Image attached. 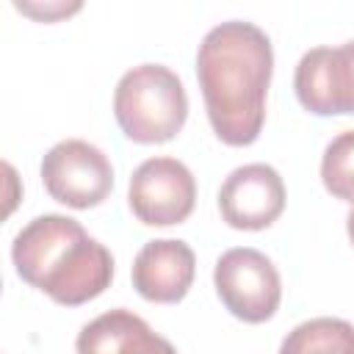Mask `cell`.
I'll return each instance as SVG.
<instances>
[{
  "mask_svg": "<svg viewBox=\"0 0 354 354\" xmlns=\"http://www.w3.org/2000/svg\"><path fill=\"white\" fill-rule=\"evenodd\" d=\"M77 354H177L174 346L149 329L133 310H108L88 321L75 340Z\"/></svg>",
  "mask_w": 354,
  "mask_h": 354,
  "instance_id": "cell-10",
  "label": "cell"
},
{
  "mask_svg": "<svg viewBox=\"0 0 354 354\" xmlns=\"http://www.w3.org/2000/svg\"><path fill=\"white\" fill-rule=\"evenodd\" d=\"M221 218L235 230H266L285 210V183L268 163H246L227 174L218 188Z\"/></svg>",
  "mask_w": 354,
  "mask_h": 354,
  "instance_id": "cell-8",
  "label": "cell"
},
{
  "mask_svg": "<svg viewBox=\"0 0 354 354\" xmlns=\"http://www.w3.org/2000/svg\"><path fill=\"white\" fill-rule=\"evenodd\" d=\"M113 116L124 138L136 144L171 141L188 119L185 86L163 64L133 66L116 83Z\"/></svg>",
  "mask_w": 354,
  "mask_h": 354,
  "instance_id": "cell-3",
  "label": "cell"
},
{
  "mask_svg": "<svg viewBox=\"0 0 354 354\" xmlns=\"http://www.w3.org/2000/svg\"><path fill=\"white\" fill-rule=\"evenodd\" d=\"M41 183L47 194L75 210L97 207L113 188V166L105 152L83 138H66L41 158Z\"/></svg>",
  "mask_w": 354,
  "mask_h": 354,
  "instance_id": "cell-5",
  "label": "cell"
},
{
  "mask_svg": "<svg viewBox=\"0 0 354 354\" xmlns=\"http://www.w3.org/2000/svg\"><path fill=\"white\" fill-rule=\"evenodd\" d=\"M196 274V254L180 238H155L144 243L133 260V288L155 304L185 299Z\"/></svg>",
  "mask_w": 354,
  "mask_h": 354,
  "instance_id": "cell-9",
  "label": "cell"
},
{
  "mask_svg": "<svg viewBox=\"0 0 354 354\" xmlns=\"http://www.w3.org/2000/svg\"><path fill=\"white\" fill-rule=\"evenodd\" d=\"M271 72V39L257 25L230 19L205 33L196 50V80L210 127L224 144L249 147L257 141Z\"/></svg>",
  "mask_w": 354,
  "mask_h": 354,
  "instance_id": "cell-1",
  "label": "cell"
},
{
  "mask_svg": "<svg viewBox=\"0 0 354 354\" xmlns=\"http://www.w3.org/2000/svg\"><path fill=\"white\" fill-rule=\"evenodd\" d=\"M127 202L141 224L171 227L191 216L196 180L177 158H147L130 177Z\"/></svg>",
  "mask_w": 354,
  "mask_h": 354,
  "instance_id": "cell-6",
  "label": "cell"
},
{
  "mask_svg": "<svg viewBox=\"0 0 354 354\" xmlns=\"http://www.w3.org/2000/svg\"><path fill=\"white\" fill-rule=\"evenodd\" d=\"M279 354H354V324L329 315L301 321L282 337Z\"/></svg>",
  "mask_w": 354,
  "mask_h": 354,
  "instance_id": "cell-11",
  "label": "cell"
},
{
  "mask_svg": "<svg viewBox=\"0 0 354 354\" xmlns=\"http://www.w3.org/2000/svg\"><path fill=\"white\" fill-rule=\"evenodd\" d=\"M324 188L348 205H354V130L335 136L321 158Z\"/></svg>",
  "mask_w": 354,
  "mask_h": 354,
  "instance_id": "cell-12",
  "label": "cell"
},
{
  "mask_svg": "<svg viewBox=\"0 0 354 354\" xmlns=\"http://www.w3.org/2000/svg\"><path fill=\"white\" fill-rule=\"evenodd\" d=\"M293 88L301 108L315 116L354 113V41L307 50L296 64Z\"/></svg>",
  "mask_w": 354,
  "mask_h": 354,
  "instance_id": "cell-7",
  "label": "cell"
},
{
  "mask_svg": "<svg viewBox=\"0 0 354 354\" xmlns=\"http://www.w3.org/2000/svg\"><path fill=\"white\" fill-rule=\"evenodd\" d=\"M346 230H348V238H351V243H354V210L346 216Z\"/></svg>",
  "mask_w": 354,
  "mask_h": 354,
  "instance_id": "cell-13",
  "label": "cell"
},
{
  "mask_svg": "<svg viewBox=\"0 0 354 354\" xmlns=\"http://www.w3.org/2000/svg\"><path fill=\"white\" fill-rule=\"evenodd\" d=\"M213 285L221 304L246 324L268 321L282 301L277 266L252 246L227 249L213 268Z\"/></svg>",
  "mask_w": 354,
  "mask_h": 354,
  "instance_id": "cell-4",
  "label": "cell"
},
{
  "mask_svg": "<svg viewBox=\"0 0 354 354\" xmlns=\"http://www.w3.org/2000/svg\"><path fill=\"white\" fill-rule=\"evenodd\" d=\"M11 260L30 288L66 307L97 299L113 279L111 252L80 221L61 213L28 221L11 243Z\"/></svg>",
  "mask_w": 354,
  "mask_h": 354,
  "instance_id": "cell-2",
  "label": "cell"
}]
</instances>
